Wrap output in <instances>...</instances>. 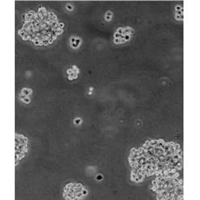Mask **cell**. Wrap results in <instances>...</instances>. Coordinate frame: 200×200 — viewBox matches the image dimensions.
Segmentation results:
<instances>
[{"mask_svg":"<svg viewBox=\"0 0 200 200\" xmlns=\"http://www.w3.org/2000/svg\"><path fill=\"white\" fill-rule=\"evenodd\" d=\"M81 123V119L80 118H77L76 120H75V124H78Z\"/></svg>","mask_w":200,"mask_h":200,"instance_id":"52a82bcc","label":"cell"},{"mask_svg":"<svg viewBox=\"0 0 200 200\" xmlns=\"http://www.w3.org/2000/svg\"><path fill=\"white\" fill-rule=\"evenodd\" d=\"M27 138L22 135H16V164L17 162L24 157L26 151Z\"/></svg>","mask_w":200,"mask_h":200,"instance_id":"7a4b0ae2","label":"cell"},{"mask_svg":"<svg viewBox=\"0 0 200 200\" xmlns=\"http://www.w3.org/2000/svg\"><path fill=\"white\" fill-rule=\"evenodd\" d=\"M67 7H68V9H70V11H71V9H72V8H71V7L70 6V5H68Z\"/></svg>","mask_w":200,"mask_h":200,"instance_id":"9c48e42d","label":"cell"},{"mask_svg":"<svg viewBox=\"0 0 200 200\" xmlns=\"http://www.w3.org/2000/svg\"><path fill=\"white\" fill-rule=\"evenodd\" d=\"M130 33H132V30L130 28H123L118 29L115 34V40L114 42L117 43H124L130 39Z\"/></svg>","mask_w":200,"mask_h":200,"instance_id":"3957f363","label":"cell"},{"mask_svg":"<svg viewBox=\"0 0 200 200\" xmlns=\"http://www.w3.org/2000/svg\"><path fill=\"white\" fill-rule=\"evenodd\" d=\"M71 45L73 47H77L78 45H80V39L77 38H74L71 39Z\"/></svg>","mask_w":200,"mask_h":200,"instance_id":"5b68a950","label":"cell"},{"mask_svg":"<svg viewBox=\"0 0 200 200\" xmlns=\"http://www.w3.org/2000/svg\"><path fill=\"white\" fill-rule=\"evenodd\" d=\"M32 90L30 89H24L22 91V93L20 94V99L23 100L25 97H30V96L32 95Z\"/></svg>","mask_w":200,"mask_h":200,"instance_id":"277c9868","label":"cell"},{"mask_svg":"<svg viewBox=\"0 0 200 200\" xmlns=\"http://www.w3.org/2000/svg\"><path fill=\"white\" fill-rule=\"evenodd\" d=\"M106 17H105V19L106 20H110V19H111V17H112V13L111 12H107L106 13V15H105Z\"/></svg>","mask_w":200,"mask_h":200,"instance_id":"8992f818","label":"cell"},{"mask_svg":"<svg viewBox=\"0 0 200 200\" xmlns=\"http://www.w3.org/2000/svg\"><path fill=\"white\" fill-rule=\"evenodd\" d=\"M87 194V191L81 184H70L65 188V198L67 199H77Z\"/></svg>","mask_w":200,"mask_h":200,"instance_id":"6da1fadb","label":"cell"},{"mask_svg":"<svg viewBox=\"0 0 200 200\" xmlns=\"http://www.w3.org/2000/svg\"><path fill=\"white\" fill-rule=\"evenodd\" d=\"M102 178H103V176H102V175H98V176H97V180H101Z\"/></svg>","mask_w":200,"mask_h":200,"instance_id":"ba28073f","label":"cell"}]
</instances>
